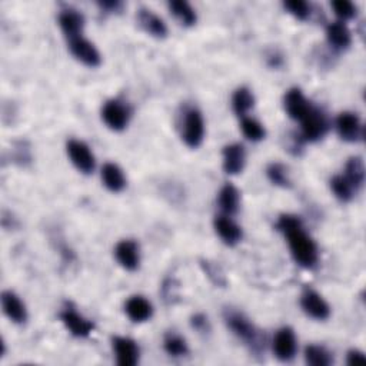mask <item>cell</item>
Returning <instances> with one entry per match:
<instances>
[{
	"mask_svg": "<svg viewBox=\"0 0 366 366\" xmlns=\"http://www.w3.org/2000/svg\"><path fill=\"white\" fill-rule=\"evenodd\" d=\"M287 238V245L291 254L298 265L306 269H312L318 263V246L314 239L307 235L303 226H296L283 232Z\"/></svg>",
	"mask_w": 366,
	"mask_h": 366,
	"instance_id": "obj_1",
	"label": "cell"
},
{
	"mask_svg": "<svg viewBox=\"0 0 366 366\" xmlns=\"http://www.w3.org/2000/svg\"><path fill=\"white\" fill-rule=\"evenodd\" d=\"M225 321L227 326L230 327V331H232L239 339L246 342L250 348H254V351H258L262 348L259 331L242 312L226 311Z\"/></svg>",
	"mask_w": 366,
	"mask_h": 366,
	"instance_id": "obj_2",
	"label": "cell"
},
{
	"mask_svg": "<svg viewBox=\"0 0 366 366\" xmlns=\"http://www.w3.org/2000/svg\"><path fill=\"white\" fill-rule=\"evenodd\" d=\"M302 123V136L305 141L316 142L322 139L329 130V122H327L326 114L318 109L311 108L309 112L305 114V118L301 121Z\"/></svg>",
	"mask_w": 366,
	"mask_h": 366,
	"instance_id": "obj_3",
	"label": "cell"
},
{
	"mask_svg": "<svg viewBox=\"0 0 366 366\" xmlns=\"http://www.w3.org/2000/svg\"><path fill=\"white\" fill-rule=\"evenodd\" d=\"M205 122L202 113L198 109H189L185 113L182 125V141L189 148H198L203 142Z\"/></svg>",
	"mask_w": 366,
	"mask_h": 366,
	"instance_id": "obj_4",
	"label": "cell"
},
{
	"mask_svg": "<svg viewBox=\"0 0 366 366\" xmlns=\"http://www.w3.org/2000/svg\"><path fill=\"white\" fill-rule=\"evenodd\" d=\"M68 155L74 165V167L79 172L85 173V175H90L94 170V156L90 150V148L82 142L72 139L68 142Z\"/></svg>",
	"mask_w": 366,
	"mask_h": 366,
	"instance_id": "obj_5",
	"label": "cell"
},
{
	"mask_svg": "<svg viewBox=\"0 0 366 366\" xmlns=\"http://www.w3.org/2000/svg\"><path fill=\"white\" fill-rule=\"evenodd\" d=\"M69 49L76 59L89 68H98L102 62L99 50L94 48L93 43L85 39L83 36H78V37H74V39H70Z\"/></svg>",
	"mask_w": 366,
	"mask_h": 366,
	"instance_id": "obj_6",
	"label": "cell"
},
{
	"mask_svg": "<svg viewBox=\"0 0 366 366\" xmlns=\"http://www.w3.org/2000/svg\"><path fill=\"white\" fill-rule=\"evenodd\" d=\"M102 119L112 130L121 132L129 123L130 110L126 105L116 99L108 101L102 109Z\"/></svg>",
	"mask_w": 366,
	"mask_h": 366,
	"instance_id": "obj_7",
	"label": "cell"
},
{
	"mask_svg": "<svg viewBox=\"0 0 366 366\" xmlns=\"http://www.w3.org/2000/svg\"><path fill=\"white\" fill-rule=\"evenodd\" d=\"M298 351V340L294 329L291 327H282L275 335L274 339V352L275 356L282 362L292 360Z\"/></svg>",
	"mask_w": 366,
	"mask_h": 366,
	"instance_id": "obj_8",
	"label": "cell"
},
{
	"mask_svg": "<svg viewBox=\"0 0 366 366\" xmlns=\"http://www.w3.org/2000/svg\"><path fill=\"white\" fill-rule=\"evenodd\" d=\"M336 130L340 139L345 142H358L363 136V126L358 114L352 112H343L336 119Z\"/></svg>",
	"mask_w": 366,
	"mask_h": 366,
	"instance_id": "obj_9",
	"label": "cell"
},
{
	"mask_svg": "<svg viewBox=\"0 0 366 366\" xmlns=\"http://www.w3.org/2000/svg\"><path fill=\"white\" fill-rule=\"evenodd\" d=\"M301 306L306 315L316 321H325L331 316V307L326 301L312 289L307 291L301 298Z\"/></svg>",
	"mask_w": 366,
	"mask_h": 366,
	"instance_id": "obj_10",
	"label": "cell"
},
{
	"mask_svg": "<svg viewBox=\"0 0 366 366\" xmlns=\"http://www.w3.org/2000/svg\"><path fill=\"white\" fill-rule=\"evenodd\" d=\"M113 349L114 354H116V360L121 366H134L139 362V346L130 338H113Z\"/></svg>",
	"mask_w": 366,
	"mask_h": 366,
	"instance_id": "obj_11",
	"label": "cell"
},
{
	"mask_svg": "<svg viewBox=\"0 0 366 366\" xmlns=\"http://www.w3.org/2000/svg\"><path fill=\"white\" fill-rule=\"evenodd\" d=\"M114 256H116V261L126 271H136L141 263L139 245L132 239L122 241L116 245V249H114Z\"/></svg>",
	"mask_w": 366,
	"mask_h": 366,
	"instance_id": "obj_12",
	"label": "cell"
},
{
	"mask_svg": "<svg viewBox=\"0 0 366 366\" xmlns=\"http://www.w3.org/2000/svg\"><path fill=\"white\" fill-rule=\"evenodd\" d=\"M61 319L68 327V331L76 338H88L94 329L93 322L79 315L74 309H70V307L61 314Z\"/></svg>",
	"mask_w": 366,
	"mask_h": 366,
	"instance_id": "obj_13",
	"label": "cell"
},
{
	"mask_svg": "<svg viewBox=\"0 0 366 366\" xmlns=\"http://www.w3.org/2000/svg\"><path fill=\"white\" fill-rule=\"evenodd\" d=\"M311 108L312 105L306 101L301 89L294 88L285 94V110L291 119L301 122Z\"/></svg>",
	"mask_w": 366,
	"mask_h": 366,
	"instance_id": "obj_14",
	"label": "cell"
},
{
	"mask_svg": "<svg viewBox=\"0 0 366 366\" xmlns=\"http://www.w3.org/2000/svg\"><path fill=\"white\" fill-rule=\"evenodd\" d=\"M246 152L241 143H232L223 148V170L227 175H238L245 167Z\"/></svg>",
	"mask_w": 366,
	"mask_h": 366,
	"instance_id": "obj_15",
	"label": "cell"
},
{
	"mask_svg": "<svg viewBox=\"0 0 366 366\" xmlns=\"http://www.w3.org/2000/svg\"><path fill=\"white\" fill-rule=\"evenodd\" d=\"M2 307L5 315L17 325H22L28 321V311L25 303L21 301L16 294L10 291H5L2 294Z\"/></svg>",
	"mask_w": 366,
	"mask_h": 366,
	"instance_id": "obj_16",
	"label": "cell"
},
{
	"mask_svg": "<svg viewBox=\"0 0 366 366\" xmlns=\"http://www.w3.org/2000/svg\"><path fill=\"white\" fill-rule=\"evenodd\" d=\"M59 26L68 39L82 36V30L85 28V17L82 13L73 9H66L59 14Z\"/></svg>",
	"mask_w": 366,
	"mask_h": 366,
	"instance_id": "obj_17",
	"label": "cell"
},
{
	"mask_svg": "<svg viewBox=\"0 0 366 366\" xmlns=\"http://www.w3.org/2000/svg\"><path fill=\"white\" fill-rule=\"evenodd\" d=\"M138 22L141 28L153 37L163 39L167 34V28L162 19L149 9H141L138 12Z\"/></svg>",
	"mask_w": 366,
	"mask_h": 366,
	"instance_id": "obj_18",
	"label": "cell"
},
{
	"mask_svg": "<svg viewBox=\"0 0 366 366\" xmlns=\"http://www.w3.org/2000/svg\"><path fill=\"white\" fill-rule=\"evenodd\" d=\"M215 230L219 235V238L229 246H234L241 242L242 239V229L239 225H236L229 216H216L215 222Z\"/></svg>",
	"mask_w": 366,
	"mask_h": 366,
	"instance_id": "obj_19",
	"label": "cell"
},
{
	"mask_svg": "<svg viewBox=\"0 0 366 366\" xmlns=\"http://www.w3.org/2000/svg\"><path fill=\"white\" fill-rule=\"evenodd\" d=\"M125 311L133 322L142 323V322H146L152 318L153 306L143 296H132L125 305Z\"/></svg>",
	"mask_w": 366,
	"mask_h": 366,
	"instance_id": "obj_20",
	"label": "cell"
},
{
	"mask_svg": "<svg viewBox=\"0 0 366 366\" xmlns=\"http://www.w3.org/2000/svg\"><path fill=\"white\" fill-rule=\"evenodd\" d=\"M326 37L331 46L338 50L348 49L352 43V34L343 22H334L326 28Z\"/></svg>",
	"mask_w": 366,
	"mask_h": 366,
	"instance_id": "obj_21",
	"label": "cell"
},
{
	"mask_svg": "<svg viewBox=\"0 0 366 366\" xmlns=\"http://www.w3.org/2000/svg\"><path fill=\"white\" fill-rule=\"evenodd\" d=\"M102 181L105 186L110 192H114V194L122 192L126 186V179H125L122 169L114 163H106L102 167Z\"/></svg>",
	"mask_w": 366,
	"mask_h": 366,
	"instance_id": "obj_22",
	"label": "cell"
},
{
	"mask_svg": "<svg viewBox=\"0 0 366 366\" xmlns=\"http://www.w3.org/2000/svg\"><path fill=\"white\" fill-rule=\"evenodd\" d=\"M346 181H348L354 189L358 192L362 189L365 183V163L360 156H352L348 159L345 165V175Z\"/></svg>",
	"mask_w": 366,
	"mask_h": 366,
	"instance_id": "obj_23",
	"label": "cell"
},
{
	"mask_svg": "<svg viewBox=\"0 0 366 366\" xmlns=\"http://www.w3.org/2000/svg\"><path fill=\"white\" fill-rule=\"evenodd\" d=\"M239 190L230 183H226L219 192V207L225 212L226 215H235L239 209Z\"/></svg>",
	"mask_w": 366,
	"mask_h": 366,
	"instance_id": "obj_24",
	"label": "cell"
},
{
	"mask_svg": "<svg viewBox=\"0 0 366 366\" xmlns=\"http://www.w3.org/2000/svg\"><path fill=\"white\" fill-rule=\"evenodd\" d=\"M305 362L311 366H329L334 363V358L323 346L309 345L305 349Z\"/></svg>",
	"mask_w": 366,
	"mask_h": 366,
	"instance_id": "obj_25",
	"label": "cell"
},
{
	"mask_svg": "<svg viewBox=\"0 0 366 366\" xmlns=\"http://www.w3.org/2000/svg\"><path fill=\"white\" fill-rule=\"evenodd\" d=\"M169 9L185 26H194L198 21V16L194 8L187 2H183V0H173V2L169 3Z\"/></svg>",
	"mask_w": 366,
	"mask_h": 366,
	"instance_id": "obj_26",
	"label": "cell"
},
{
	"mask_svg": "<svg viewBox=\"0 0 366 366\" xmlns=\"http://www.w3.org/2000/svg\"><path fill=\"white\" fill-rule=\"evenodd\" d=\"M254 105H255L254 93L250 92L247 88H239L235 92L234 98H232V106L238 116L245 118V114L254 108Z\"/></svg>",
	"mask_w": 366,
	"mask_h": 366,
	"instance_id": "obj_27",
	"label": "cell"
},
{
	"mask_svg": "<svg viewBox=\"0 0 366 366\" xmlns=\"http://www.w3.org/2000/svg\"><path fill=\"white\" fill-rule=\"evenodd\" d=\"M163 348H165L166 354L173 356V358H182V356H186L189 354V348H187V343H186L185 338H182L178 334L166 335L165 340H163Z\"/></svg>",
	"mask_w": 366,
	"mask_h": 366,
	"instance_id": "obj_28",
	"label": "cell"
},
{
	"mask_svg": "<svg viewBox=\"0 0 366 366\" xmlns=\"http://www.w3.org/2000/svg\"><path fill=\"white\" fill-rule=\"evenodd\" d=\"M331 189L340 202H351L356 194L354 186L346 181L343 175H336L331 179Z\"/></svg>",
	"mask_w": 366,
	"mask_h": 366,
	"instance_id": "obj_29",
	"label": "cell"
},
{
	"mask_svg": "<svg viewBox=\"0 0 366 366\" xmlns=\"http://www.w3.org/2000/svg\"><path fill=\"white\" fill-rule=\"evenodd\" d=\"M266 175L267 179L271 181L274 185L279 186V187H291L292 186V181L291 176H289V170L285 165L282 163H271L266 169Z\"/></svg>",
	"mask_w": 366,
	"mask_h": 366,
	"instance_id": "obj_30",
	"label": "cell"
},
{
	"mask_svg": "<svg viewBox=\"0 0 366 366\" xmlns=\"http://www.w3.org/2000/svg\"><path fill=\"white\" fill-rule=\"evenodd\" d=\"M242 132L245 136L249 139V141H252V142H259L262 139H265V128L255 119L252 118H243L242 119Z\"/></svg>",
	"mask_w": 366,
	"mask_h": 366,
	"instance_id": "obj_31",
	"label": "cell"
},
{
	"mask_svg": "<svg viewBox=\"0 0 366 366\" xmlns=\"http://www.w3.org/2000/svg\"><path fill=\"white\" fill-rule=\"evenodd\" d=\"M201 266L203 269V272L206 274V276L209 278V281L219 286L223 287L226 286V276L222 271V267L216 263V262H212V261H201Z\"/></svg>",
	"mask_w": 366,
	"mask_h": 366,
	"instance_id": "obj_32",
	"label": "cell"
},
{
	"mask_svg": "<svg viewBox=\"0 0 366 366\" xmlns=\"http://www.w3.org/2000/svg\"><path fill=\"white\" fill-rule=\"evenodd\" d=\"M283 6L289 13L298 17L299 21H306L311 16V6L303 0H291V2H285Z\"/></svg>",
	"mask_w": 366,
	"mask_h": 366,
	"instance_id": "obj_33",
	"label": "cell"
},
{
	"mask_svg": "<svg viewBox=\"0 0 366 366\" xmlns=\"http://www.w3.org/2000/svg\"><path fill=\"white\" fill-rule=\"evenodd\" d=\"M332 9L342 21H349V19L356 16V6L352 2H348V0H336V2H332Z\"/></svg>",
	"mask_w": 366,
	"mask_h": 366,
	"instance_id": "obj_34",
	"label": "cell"
},
{
	"mask_svg": "<svg viewBox=\"0 0 366 366\" xmlns=\"http://www.w3.org/2000/svg\"><path fill=\"white\" fill-rule=\"evenodd\" d=\"M192 326H194L195 329L199 331L201 334H206L210 331L209 321L203 314H198L195 316H192Z\"/></svg>",
	"mask_w": 366,
	"mask_h": 366,
	"instance_id": "obj_35",
	"label": "cell"
},
{
	"mask_svg": "<svg viewBox=\"0 0 366 366\" xmlns=\"http://www.w3.org/2000/svg\"><path fill=\"white\" fill-rule=\"evenodd\" d=\"M348 365H365L366 363V358L360 351L352 349L348 352V359H346Z\"/></svg>",
	"mask_w": 366,
	"mask_h": 366,
	"instance_id": "obj_36",
	"label": "cell"
},
{
	"mask_svg": "<svg viewBox=\"0 0 366 366\" xmlns=\"http://www.w3.org/2000/svg\"><path fill=\"white\" fill-rule=\"evenodd\" d=\"M98 5H99V8L102 10H106L109 13H112V12H119L121 8H122V3L118 2V0H105V2H99Z\"/></svg>",
	"mask_w": 366,
	"mask_h": 366,
	"instance_id": "obj_37",
	"label": "cell"
}]
</instances>
